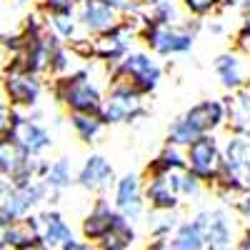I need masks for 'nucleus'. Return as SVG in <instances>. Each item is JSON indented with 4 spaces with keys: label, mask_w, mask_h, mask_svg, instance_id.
<instances>
[{
    "label": "nucleus",
    "mask_w": 250,
    "mask_h": 250,
    "mask_svg": "<svg viewBox=\"0 0 250 250\" xmlns=\"http://www.w3.org/2000/svg\"><path fill=\"white\" fill-rule=\"evenodd\" d=\"M53 95L68 113H98L105 98L95 80L93 62L62 78H53Z\"/></svg>",
    "instance_id": "obj_1"
},
{
    "label": "nucleus",
    "mask_w": 250,
    "mask_h": 250,
    "mask_svg": "<svg viewBox=\"0 0 250 250\" xmlns=\"http://www.w3.org/2000/svg\"><path fill=\"white\" fill-rule=\"evenodd\" d=\"M198 30H200V20L188 18L180 25H148L143 30L140 40L150 48V53L160 58H173L193 50Z\"/></svg>",
    "instance_id": "obj_2"
},
{
    "label": "nucleus",
    "mask_w": 250,
    "mask_h": 250,
    "mask_svg": "<svg viewBox=\"0 0 250 250\" xmlns=\"http://www.w3.org/2000/svg\"><path fill=\"white\" fill-rule=\"evenodd\" d=\"M163 80V65L145 50H130L115 68H110V83H128L143 95H150L158 90Z\"/></svg>",
    "instance_id": "obj_3"
},
{
    "label": "nucleus",
    "mask_w": 250,
    "mask_h": 250,
    "mask_svg": "<svg viewBox=\"0 0 250 250\" xmlns=\"http://www.w3.org/2000/svg\"><path fill=\"white\" fill-rule=\"evenodd\" d=\"M143 93L135 90L128 83H110L108 93L103 98V105L98 110L103 125H120V123H138L148 115L143 105Z\"/></svg>",
    "instance_id": "obj_4"
},
{
    "label": "nucleus",
    "mask_w": 250,
    "mask_h": 250,
    "mask_svg": "<svg viewBox=\"0 0 250 250\" xmlns=\"http://www.w3.org/2000/svg\"><path fill=\"white\" fill-rule=\"evenodd\" d=\"M3 93L10 108L33 110L38 108L40 98H43V78L33 75L30 70L23 68L20 60L10 58V62L3 70Z\"/></svg>",
    "instance_id": "obj_5"
},
{
    "label": "nucleus",
    "mask_w": 250,
    "mask_h": 250,
    "mask_svg": "<svg viewBox=\"0 0 250 250\" xmlns=\"http://www.w3.org/2000/svg\"><path fill=\"white\" fill-rule=\"evenodd\" d=\"M185 158H188V170L198 180L210 183V185L218 180L220 168H223V145L218 143L213 133H205L195 143L188 145Z\"/></svg>",
    "instance_id": "obj_6"
},
{
    "label": "nucleus",
    "mask_w": 250,
    "mask_h": 250,
    "mask_svg": "<svg viewBox=\"0 0 250 250\" xmlns=\"http://www.w3.org/2000/svg\"><path fill=\"white\" fill-rule=\"evenodd\" d=\"M135 38H140L138 30H135L125 18H120V23H118L113 30L90 38L93 60L103 62V65H108V68H115L118 62L130 53V45L135 43Z\"/></svg>",
    "instance_id": "obj_7"
},
{
    "label": "nucleus",
    "mask_w": 250,
    "mask_h": 250,
    "mask_svg": "<svg viewBox=\"0 0 250 250\" xmlns=\"http://www.w3.org/2000/svg\"><path fill=\"white\" fill-rule=\"evenodd\" d=\"M8 135H13L28 150V155H33V158H43L53 148V135L45 125L40 123V113L35 108L30 110V115H20L15 110Z\"/></svg>",
    "instance_id": "obj_8"
},
{
    "label": "nucleus",
    "mask_w": 250,
    "mask_h": 250,
    "mask_svg": "<svg viewBox=\"0 0 250 250\" xmlns=\"http://www.w3.org/2000/svg\"><path fill=\"white\" fill-rule=\"evenodd\" d=\"M213 70L228 93H238V90L248 88V83H250V62H248V55L240 50L220 53L213 60Z\"/></svg>",
    "instance_id": "obj_9"
},
{
    "label": "nucleus",
    "mask_w": 250,
    "mask_h": 250,
    "mask_svg": "<svg viewBox=\"0 0 250 250\" xmlns=\"http://www.w3.org/2000/svg\"><path fill=\"white\" fill-rule=\"evenodd\" d=\"M75 18L80 23V30L90 38L108 33L120 23V15L105 3V0H80L78 8H75Z\"/></svg>",
    "instance_id": "obj_10"
},
{
    "label": "nucleus",
    "mask_w": 250,
    "mask_h": 250,
    "mask_svg": "<svg viewBox=\"0 0 250 250\" xmlns=\"http://www.w3.org/2000/svg\"><path fill=\"white\" fill-rule=\"evenodd\" d=\"M115 180H118L115 168L100 153H93L90 158H85V163L80 165V170L75 175V183L88 193H105L110 185H115Z\"/></svg>",
    "instance_id": "obj_11"
},
{
    "label": "nucleus",
    "mask_w": 250,
    "mask_h": 250,
    "mask_svg": "<svg viewBox=\"0 0 250 250\" xmlns=\"http://www.w3.org/2000/svg\"><path fill=\"white\" fill-rule=\"evenodd\" d=\"M115 210L125 218L135 223L145 213V198H143V183L135 173H125L123 178L115 180Z\"/></svg>",
    "instance_id": "obj_12"
},
{
    "label": "nucleus",
    "mask_w": 250,
    "mask_h": 250,
    "mask_svg": "<svg viewBox=\"0 0 250 250\" xmlns=\"http://www.w3.org/2000/svg\"><path fill=\"white\" fill-rule=\"evenodd\" d=\"M115 220H118L115 205H110L108 198H98L90 208V213L85 215V220H83V238H85L88 243L103 240L113 230Z\"/></svg>",
    "instance_id": "obj_13"
},
{
    "label": "nucleus",
    "mask_w": 250,
    "mask_h": 250,
    "mask_svg": "<svg viewBox=\"0 0 250 250\" xmlns=\"http://www.w3.org/2000/svg\"><path fill=\"white\" fill-rule=\"evenodd\" d=\"M185 120L193 125V128L205 135V133H215L218 128L228 125V110L223 100H200L185 113Z\"/></svg>",
    "instance_id": "obj_14"
},
{
    "label": "nucleus",
    "mask_w": 250,
    "mask_h": 250,
    "mask_svg": "<svg viewBox=\"0 0 250 250\" xmlns=\"http://www.w3.org/2000/svg\"><path fill=\"white\" fill-rule=\"evenodd\" d=\"M205 250H235V225L225 210H210L208 215Z\"/></svg>",
    "instance_id": "obj_15"
},
{
    "label": "nucleus",
    "mask_w": 250,
    "mask_h": 250,
    "mask_svg": "<svg viewBox=\"0 0 250 250\" xmlns=\"http://www.w3.org/2000/svg\"><path fill=\"white\" fill-rule=\"evenodd\" d=\"M143 198L153 210H178L180 208V198L170 188L168 175L148 173V183L143 185Z\"/></svg>",
    "instance_id": "obj_16"
},
{
    "label": "nucleus",
    "mask_w": 250,
    "mask_h": 250,
    "mask_svg": "<svg viewBox=\"0 0 250 250\" xmlns=\"http://www.w3.org/2000/svg\"><path fill=\"white\" fill-rule=\"evenodd\" d=\"M225 110H228V128L230 135H240L250 140V90L243 88L238 93H230L223 98Z\"/></svg>",
    "instance_id": "obj_17"
},
{
    "label": "nucleus",
    "mask_w": 250,
    "mask_h": 250,
    "mask_svg": "<svg viewBox=\"0 0 250 250\" xmlns=\"http://www.w3.org/2000/svg\"><path fill=\"white\" fill-rule=\"evenodd\" d=\"M40 225H43L40 243L45 245V250H62L68 243L75 240L70 223L62 218L58 210H45L43 215H40Z\"/></svg>",
    "instance_id": "obj_18"
},
{
    "label": "nucleus",
    "mask_w": 250,
    "mask_h": 250,
    "mask_svg": "<svg viewBox=\"0 0 250 250\" xmlns=\"http://www.w3.org/2000/svg\"><path fill=\"white\" fill-rule=\"evenodd\" d=\"M40 233H43V225H40V215H25L18 218L13 223H8V235H5V248L8 250H20L25 245L40 243Z\"/></svg>",
    "instance_id": "obj_19"
},
{
    "label": "nucleus",
    "mask_w": 250,
    "mask_h": 250,
    "mask_svg": "<svg viewBox=\"0 0 250 250\" xmlns=\"http://www.w3.org/2000/svg\"><path fill=\"white\" fill-rule=\"evenodd\" d=\"M43 183L48 185V190L53 195V203H58V198L62 195V190H68V188L75 183V175H73V163L68 158H58L50 163V168L43 178Z\"/></svg>",
    "instance_id": "obj_20"
},
{
    "label": "nucleus",
    "mask_w": 250,
    "mask_h": 250,
    "mask_svg": "<svg viewBox=\"0 0 250 250\" xmlns=\"http://www.w3.org/2000/svg\"><path fill=\"white\" fill-rule=\"evenodd\" d=\"M188 170V158L183 148H175V145H168L155 155V160H150L148 173H158V175H168V173H183Z\"/></svg>",
    "instance_id": "obj_21"
},
{
    "label": "nucleus",
    "mask_w": 250,
    "mask_h": 250,
    "mask_svg": "<svg viewBox=\"0 0 250 250\" xmlns=\"http://www.w3.org/2000/svg\"><path fill=\"white\" fill-rule=\"evenodd\" d=\"M170 248L173 250H205V228L195 220L180 223L173 233Z\"/></svg>",
    "instance_id": "obj_22"
},
{
    "label": "nucleus",
    "mask_w": 250,
    "mask_h": 250,
    "mask_svg": "<svg viewBox=\"0 0 250 250\" xmlns=\"http://www.w3.org/2000/svg\"><path fill=\"white\" fill-rule=\"evenodd\" d=\"M68 123H70L73 133L78 135V140L88 143V145L98 143V138L105 130V125H103L98 113H68Z\"/></svg>",
    "instance_id": "obj_23"
},
{
    "label": "nucleus",
    "mask_w": 250,
    "mask_h": 250,
    "mask_svg": "<svg viewBox=\"0 0 250 250\" xmlns=\"http://www.w3.org/2000/svg\"><path fill=\"white\" fill-rule=\"evenodd\" d=\"M133 243H135V228H133V223L125 220L118 213V220L113 225V230L103 240H98V250H128Z\"/></svg>",
    "instance_id": "obj_24"
},
{
    "label": "nucleus",
    "mask_w": 250,
    "mask_h": 250,
    "mask_svg": "<svg viewBox=\"0 0 250 250\" xmlns=\"http://www.w3.org/2000/svg\"><path fill=\"white\" fill-rule=\"evenodd\" d=\"M45 20H48V28L62 40L65 45H70L73 40H78V38H83L80 33V23H78V18H75V13H45Z\"/></svg>",
    "instance_id": "obj_25"
},
{
    "label": "nucleus",
    "mask_w": 250,
    "mask_h": 250,
    "mask_svg": "<svg viewBox=\"0 0 250 250\" xmlns=\"http://www.w3.org/2000/svg\"><path fill=\"white\" fill-rule=\"evenodd\" d=\"M148 15V25H180L183 23V8L175 0H163L155 8L145 10Z\"/></svg>",
    "instance_id": "obj_26"
},
{
    "label": "nucleus",
    "mask_w": 250,
    "mask_h": 250,
    "mask_svg": "<svg viewBox=\"0 0 250 250\" xmlns=\"http://www.w3.org/2000/svg\"><path fill=\"white\" fill-rule=\"evenodd\" d=\"M170 188L178 193L180 200H195L203 193V180H198L190 170H183V173H168Z\"/></svg>",
    "instance_id": "obj_27"
},
{
    "label": "nucleus",
    "mask_w": 250,
    "mask_h": 250,
    "mask_svg": "<svg viewBox=\"0 0 250 250\" xmlns=\"http://www.w3.org/2000/svg\"><path fill=\"white\" fill-rule=\"evenodd\" d=\"M178 213L175 210H150L148 213V230L153 238H168L178 228Z\"/></svg>",
    "instance_id": "obj_28"
},
{
    "label": "nucleus",
    "mask_w": 250,
    "mask_h": 250,
    "mask_svg": "<svg viewBox=\"0 0 250 250\" xmlns=\"http://www.w3.org/2000/svg\"><path fill=\"white\" fill-rule=\"evenodd\" d=\"M200 138V133L193 128L190 123L185 120V115H180V118H175L173 123H170V128H168V145H175V148H188L190 143H195Z\"/></svg>",
    "instance_id": "obj_29"
},
{
    "label": "nucleus",
    "mask_w": 250,
    "mask_h": 250,
    "mask_svg": "<svg viewBox=\"0 0 250 250\" xmlns=\"http://www.w3.org/2000/svg\"><path fill=\"white\" fill-rule=\"evenodd\" d=\"M73 58L75 55H73L70 45H65V43L55 45L53 53H50V75L53 78H62V75L73 73Z\"/></svg>",
    "instance_id": "obj_30"
},
{
    "label": "nucleus",
    "mask_w": 250,
    "mask_h": 250,
    "mask_svg": "<svg viewBox=\"0 0 250 250\" xmlns=\"http://www.w3.org/2000/svg\"><path fill=\"white\" fill-rule=\"evenodd\" d=\"M180 8L190 18H208L213 13H220L223 0H180Z\"/></svg>",
    "instance_id": "obj_31"
},
{
    "label": "nucleus",
    "mask_w": 250,
    "mask_h": 250,
    "mask_svg": "<svg viewBox=\"0 0 250 250\" xmlns=\"http://www.w3.org/2000/svg\"><path fill=\"white\" fill-rule=\"evenodd\" d=\"M80 0H40V10L43 13H75Z\"/></svg>",
    "instance_id": "obj_32"
},
{
    "label": "nucleus",
    "mask_w": 250,
    "mask_h": 250,
    "mask_svg": "<svg viewBox=\"0 0 250 250\" xmlns=\"http://www.w3.org/2000/svg\"><path fill=\"white\" fill-rule=\"evenodd\" d=\"M105 3H108L120 18H128V15L143 10V0H105Z\"/></svg>",
    "instance_id": "obj_33"
},
{
    "label": "nucleus",
    "mask_w": 250,
    "mask_h": 250,
    "mask_svg": "<svg viewBox=\"0 0 250 250\" xmlns=\"http://www.w3.org/2000/svg\"><path fill=\"white\" fill-rule=\"evenodd\" d=\"M13 115H15V108H10L8 103H0V135H8L10 133Z\"/></svg>",
    "instance_id": "obj_34"
},
{
    "label": "nucleus",
    "mask_w": 250,
    "mask_h": 250,
    "mask_svg": "<svg viewBox=\"0 0 250 250\" xmlns=\"http://www.w3.org/2000/svg\"><path fill=\"white\" fill-rule=\"evenodd\" d=\"M235 210L240 213V218L250 220V193H245V195H240L235 200Z\"/></svg>",
    "instance_id": "obj_35"
},
{
    "label": "nucleus",
    "mask_w": 250,
    "mask_h": 250,
    "mask_svg": "<svg viewBox=\"0 0 250 250\" xmlns=\"http://www.w3.org/2000/svg\"><path fill=\"white\" fill-rule=\"evenodd\" d=\"M145 250H173V248H170V240L168 238H153Z\"/></svg>",
    "instance_id": "obj_36"
},
{
    "label": "nucleus",
    "mask_w": 250,
    "mask_h": 250,
    "mask_svg": "<svg viewBox=\"0 0 250 250\" xmlns=\"http://www.w3.org/2000/svg\"><path fill=\"white\" fill-rule=\"evenodd\" d=\"M62 250H98V245H93V243H88V240H73V243H68Z\"/></svg>",
    "instance_id": "obj_37"
},
{
    "label": "nucleus",
    "mask_w": 250,
    "mask_h": 250,
    "mask_svg": "<svg viewBox=\"0 0 250 250\" xmlns=\"http://www.w3.org/2000/svg\"><path fill=\"white\" fill-rule=\"evenodd\" d=\"M228 8H240V10H250V0H225L220 10H228Z\"/></svg>",
    "instance_id": "obj_38"
},
{
    "label": "nucleus",
    "mask_w": 250,
    "mask_h": 250,
    "mask_svg": "<svg viewBox=\"0 0 250 250\" xmlns=\"http://www.w3.org/2000/svg\"><path fill=\"white\" fill-rule=\"evenodd\" d=\"M8 62H10V53H8V48L3 45V40H0V70H5Z\"/></svg>",
    "instance_id": "obj_39"
},
{
    "label": "nucleus",
    "mask_w": 250,
    "mask_h": 250,
    "mask_svg": "<svg viewBox=\"0 0 250 250\" xmlns=\"http://www.w3.org/2000/svg\"><path fill=\"white\" fill-rule=\"evenodd\" d=\"M235 250H250V228L245 230V235L238 240V245H235Z\"/></svg>",
    "instance_id": "obj_40"
},
{
    "label": "nucleus",
    "mask_w": 250,
    "mask_h": 250,
    "mask_svg": "<svg viewBox=\"0 0 250 250\" xmlns=\"http://www.w3.org/2000/svg\"><path fill=\"white\" fill-rule=\"evenodd\" d=\"M208 30H210L213 35H220V33H225V28L218 23V20H210V23H208Z\"/></svg>",
    "instance_id": "obj_41"
},
{
    "label": "nucleus",
    "mask_w": 250,
    "mask_h": 250,
    "mask_svg": "<svg viewBox=\"0 0 250 250\" xmlns=\"http://www.w3.org/2000/svg\"><path fill=\"white\" fill-rule=\"evenodd\" d=\"M5 235H8V223L0 220V248H5Z\"/></svg>",
    "instance_id": "obj_42"
},
{
    "label": "nucleus",
    "mask_w": 250,
    "mask_h": 250,
    "mask_svg": "<svg viewBox=\"0 0 250 250\" xmlns=\"http://www.w3.org/2000/svg\"><path fill=\"white\" fill-rule=\"evenodd\" d=\"M20 250H45L43 243H33V245H25V248H20Z\"/></svg>",
    "instance_id": "obj_43"
},
{
    "label": "nucleus",
    "mask_w": 250,
    "mask_h": 250,
    "mask_svg": "<svg viewBox=\"0 0 250 250\" xmlns=\"http://www.w3.org/2000/svg\"><path fill=\"white\" fill-rule=\"evenodd\" d=\"M240 53H245V55H248V58H250V40H248V43H245V45H243V48H240Z\"/></svg>",
    "instance_id": "obj_44"
},
{
    "label": "nucleus",
    "mask_w": 250,
    "mask_h": 250,
    "mask_svg": "<svg viewBox=\"0 0 250 250\" xmlns=\"http://www.w3.org/2000/svg\"><path fill=\"white\" fill-rule=\"evenodd\" d=\"M13 3H15V5H30L33 0H13Z\"/></svg>",
    "instance_id": "obj_45"
},
{
    "label": "nucleus",
    "mask_w": 250,
    "mask_h": 250,
    "mask_svg": "<svg viewBox=\"0 0 250 250\" xmlns=\"http://www.w3.org/2000/svg\"><path fill=\"white\" fill-rule=\"evenodd\" d=\"M0 88H3V70H0Z\"/></svg>",
    "instance_id": "obj_46"
},
{
    "label": "nucleus",
    "mask_w": 250,
    "mask_h": 250,
    "mask_svg": "<svg viewBox=\"0 0 250 250\" xmlns=\"http://www.w3.org/2000/svg\"><path fill=\"white\" fill-rule=\"evenodd\" d=\"M248 90H250V83H248Z\"/></svg>",
    "instance_id": "obj_47"
},
{
    "label": "nucleus",
    "mask_w": 250,
    "mask_h": 250,
    "mask_svg": "<svg viewBox=\"0 0 250 250\" xmlns=\"http://www.w3.org/2000/svg\"><path fill=\"white\" fill-rule=\"evenodd\" d=\"M0 250H8V248H0Z\"/></svg>",
    "instance_id": "obj_48"
},
{
    "label": "nucleus",
    "mask_w": 250,
    "mask_h": 250,
    "mask_svg": "<svg viewBox=\"0 0 250 250\" xmlns=\"http://www.w3.org/2000/svg\"><path fill=\"white\" fill-rule=\"evenodd\" d=\"M223 3H225V0H223Z\"/></svg>",
    "instance_id": "obj_49"
}]
</instances>
